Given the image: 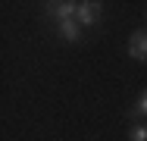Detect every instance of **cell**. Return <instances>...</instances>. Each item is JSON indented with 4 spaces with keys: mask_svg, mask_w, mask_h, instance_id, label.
<instances>
[{
    "mask_svg": "<svg viewBox=\"0 0 147 141\" xmlns=\"http://www.w3.org/2000/svg\"><path fill=\"white\" fill-rule=\"evenodd\" d=\"M59 38L63 41H69V44H75V41H82V25H78V19H66V22H59Z\"/></svg>",
    "mask_w": 147,
    "mask_h": 141,
    "instance_id": "cell-4",
    "label": "cell"
},
{
    "mask_svg": "<svg viewBox=\"0 0 147 141\" xmlns=\"http://www.w3.org/2000/svg\"><path fill=\"white\" fill-rule=\"evenodd\" d=\"M135 116H147V91L135 100Z\"/></svg>",
    "mask_w": 147,
    "mask_h": 141,
    "instance_id": "cell-6",
    "label": "cell"
},
{
    "mask_svg": "<svg viewBox=\"0 0 147 141\" xmlns=\"http://www.w3.org/2000/svg\"><path fill=\"white\" fill-rule=\"evenodd\" d=\"M128 56L138 60V63H144V60H147V28L131 31V38H128Z\"/></svg>",
    "mask_w": 147,
    "mask_h": 141,
    "instance_id": "cell-3",
    "label": "cell"
},
{
    "mask_svg": "<svg viewBox=\"0 0 147 141\" xmlns=\"http://www.w3.org/2000/svg\"><path fill=\"white\" fill-rule=\"evenodd\" d=\"M100 16H103V3H100V0H82V3H78L75 19H78V25H82V28L97 25V22H100Z\"/></svg>",
    "mask_w": 147,
    "mask_h": 141,
    "instance_id": "cell-2",
    "label": "cell"
},
{
    "mask_svg": "<svg viewBox=\"0 0 147 141\" xmlns=\"http://www.w3.org/2000/svg\"><path fill=\"white\" fill-rule=\"evenodd\" d=\"M128 141H147V125H131Z\"/></svg>",
    "mask_w": 147,
    "mask_h": 141,
    "instance_id": "cell-5",
    "label": "cell"
},
{
    "mask_svg": "<svg viewBox=\"0 0 147 141\" xmlns=\"http://www.w3.org/2000/svg\"><path fill=\"white\" fill-rule=\"evenodd\" d=\"M75 13H78V3L75 0H50V3H44V16L47 19H57V25L66 22V19H75Z\"/></svg>",
    "mask_w": 147,
    "mask_h": 141,
    "instance_id": "cell-1",
    "label": "cell"
}]
</instances>
